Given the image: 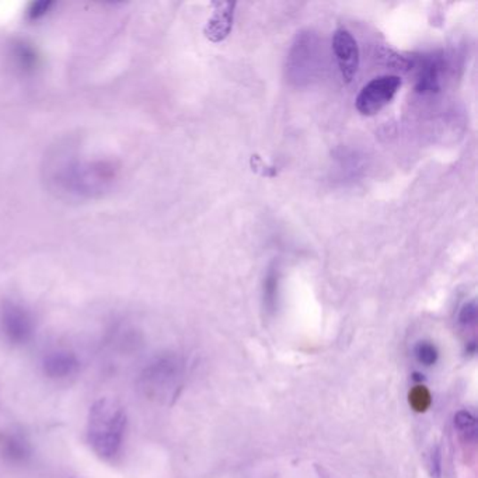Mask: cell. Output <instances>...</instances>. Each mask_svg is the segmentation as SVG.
Wrapping results in <instances>:
<instances>
[{
	"label": "cell",
	"mask_w": 478,
	"mask_h": 478,
	"mask_svg": "<svg viewBox=\"0 0 478 478\" xmlns=\"http://www.w3.org/2000/svg\"><path fill=\"white\" fill-rule=\"evenodd\" d=\"M127 429V413L120 401L103 397L90 407L87 441L93 452L104 460L120 455Z\"/></svg>",
	"instance_id": "1"
},
{
	"label": "cell",
	"mask_w": 478,
	"mask_h": 478,
	"mask_svg": "<svg viewBox=\"0 0 478 478\" xmlns=\"http://www.w3.org/2000/svg\"><path fill=\"white\" fill-rule=\"evenodd\" d=\"M60 176H55V181H60L66 193L76 195H93L107 187L112 180V174L105 164H82L76 161L73 164H65L58 169Z\"/></svg>",
	"instance_id": "2"
},
{
	"label": "cell",
	"mask_w": 478,
	"mask_h": 478,
	"mask_svg": "<svg viewBox=\"0 0 478 478\" xmlns=\"http://www.w3.org/2000/svg\"><path fill=\"white\" fill-rule=\"evenodd\" d=\"M183 379V367L180 359L174 355L158 358L144 370V387L151 396L161 400L176 396Z\"/></svg>",
	"instance_id": "3"
},
{
	"label": "cell",
	"mask_w": 478,
	"mask_h": 478,
	"mask_svg": "<svg viewBox=\"0 0 478 478\" xmlns=\"http://www.w3.org/2000/svg\"><path fill=\"white\" fill-rule=\"evenodd\" d=\"M400 87H401V79L399 76L386 75L375 78L374 80L365 85L364 89L360 90L358 95L355 100L358 111L367 117L376 115L394 99Z\"/></svg>",
	"instance_id": "4"
},
{
	"label": "cell",
	"mask_w": 478,
	"mask_h": 478,
	"mask_svg": "<svg viewBox=\"0 0 478 478\" xmlns=\"http://www.w3.org/2000/svg\"><path fill=\"white\" fill-rule=\"evenodd\" d=\"M0 330L11 344L23 345L33 338L36 323L24 306L16 301H4L0 309Z\"/></svg>",
	"instance_id": "5"
},
{
	"label": "cell",
	"mask_w": 478,
	"mask_h": 478,
	"mask_svg": "<svg viewBox=\"0 0 478 478\" xmlns=\"http://www.w3.org/2000/svg\"><path fill=\"white\" fill-rule=\"evenodd\" d=\"M333 51L338 70L344 82L350 83L359 68V46L352 34L345 29H338L333 37Z\"/></svg>",
	"instance_id": "6"
},
{
	"label": "cell",
	"mask_w": 478,
	"mask_h": 478,
	"mask_svg": "<svg viewBox=\"0 0 478 478\" xmlns=\"http://www.w3.org/2000/svg\"><path fill=\"white\" fill-rule=\"evenodd\" d=\"M212 16L203 29V36L210 43H222L229 37L235 21V2H213Z\"/></svg>",
	"instance_id": "7"
},
{
	"label": "cell",
	"mask_w": 478,
	"mask_h": 478,
	"mask_svg": "<svg viewBox=\"0 0 478 478\" xmlns=\"http://www.w3.org/2000/svg\"><path fill=\"white\" fill-rule=\"evenodd\" d=\"M79 359L68 350H51L43 360L44 374L55 380L75 376L79 372Z\"/></svg>",
	"instance_id": "8"
},
{
	"label": "cell",
	"mask_w": 478,
	"mask_h": 478,
	"mask_svg": "<svg viewBox=\"0 0 478 478\" xmlns=\"http://www.w3.org/2000/svg\"><path fill=\"white\" fill-rule=\"evenodd\" d=\"M0 449H2L4 457L9 458L11 462L14 463L24 462L27 456L30 455L29 443L21 436H4L2 439V442H0Z\"/></svg>",
	"instance_id": "9"
},
{
	"label": "cell",
	"mask_w": 478,
	"mask_h": 478,
	"mask_svg": "<svg viewBox=\"0 0 478 478\" xmlns=\"http://www.w3.org/2000/svg\"><path fill=\"white\" fill-rule=\"evenodd\" d=\"M456 433L458 438L462 439L463 442L467 445H475L477 441V419L472 413H468L466 409L458 411L455 416Z\"/></svg>",
	"instance_id": "10"
},
{
	"label": "cell",
	"mask_w": 478,
	"mask_h": 478,
	"mask_svg": "<svg viewBox=\"0 0 478 478\" xmlns=\"http://www.w3.org/2000/svg\"><path fill=\"white\" fill-rule=\"evenodd\" d=\"M438 62L435 61H428L421 70V75H419L418 89L419 93H433L439 89V75H441V70H439Z\"/></svg>",
	"instance_id": "11"
},
{
	"label": "cell",
	"mask_w": 478,
	"mask_h": 478,
	"mask_svg": "<svg viewBox=\"0 0 478 478\" xmlns=\"http://www.w3.org/2000/svg\"><path fill=\"white\" fill-rule=\"evenodd\" d=\"M278 271L276 268H271L267 274L266 282H264V305L269 313L276 310V305H278Z\"/></svg>",
	"instance_id": "12"
},
{
	"label": "cell",
	"mask_w": 478,
	"mask_h": 478,
	"mask_svg": "<svg viewBox=\"0 0 478 478\" xmlns=\"http://www.w3.org/2000/svg\"><path fill=\"white\" fill-rule=\"evenodd\" d=\"M408 401L409 406L416 413H425L426 409L431 407V403H433V397H431V393H429V390L425 386L418 384L409 391Z\"/></svg>",
	"instance_id": "13"
},
{
	"label": "cell",
	"mask_w": 478,
	"mask_h": 478,
	"mask_svg": "<svg viewBox=\"0 0 478 478\" xmlns=\"http://www.w3.org/2000/svg\"><path fill=\"white\" fill-rule=\"evenodd\" d=\"M414 355H416V360L424 367H433L438 360V350L435 345L431 344L428 341H421L414 348Z\"/></svg>",
	"instance_id": "14"
},
{
	"label": "cell",
	"mask_w": 478,
	"mask_h": 478,
	"mask_svg": "<svg viewBox=\"0 0 478 478\" xmlns=\"http://www.w3.org/2000/svg\"><path fill=\"white\" fill-rule=\"evenodd\" d=\"M429 474L433 478H442V450L436 445L431 449L428 456Z\"/></svg>",
	"instance_id": "15"
},
{
	"label": "cell",
	"mask_w": 478,
	"mask_h": 478,
	"mask_svg": "<svg viewBox=\"0 0 478 478\" xmlns=\"http://www.w3.org/2000/svg\"><path fill=\"white\" fill-rule=\"evenodd\" d=\"M458 321L462 326L475 325L477 321V303L475 301H467L458 313Z\"/></svg>",
	"instance_id": "16"
},
{
	"label": "cell",
	"mask_w": 478,
	"mask_h": 478,
	"mask_svg": "<svg viewBox=\"0 0 478 478\" xmlns=\"http://www.w3.org/2000/svg\"><path fill=\"white\" fill-rule=\"evenodd\" d=\"M54 6V2H50V0H43V2H36V4H31V6L29 7V11H27V17L30 19V21H38V19H41V17L45 16L48 12L51 11V7Z\"/></svg>",
	"instance_id": "17"
}]
</instances>
